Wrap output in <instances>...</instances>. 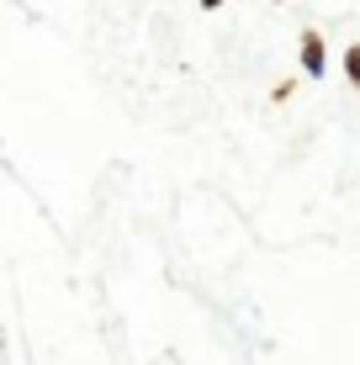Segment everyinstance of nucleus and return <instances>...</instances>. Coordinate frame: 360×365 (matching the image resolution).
Segmentation results:
<instances>
[{"instance_id":"1","label":"nucleus","mask_w":360,"mask_h":365,"mask_svg":"<svg viewBox=\"0 0 360 365\" xmlns=\"http://www.w3.org/2000/svg\"><path fill=\"white\" fill-rule=\"evenodd\" d=\"M324 69H329V53H324V32H313V27H307V32H302V74H313V80H318Z\"/></svg>"},{"instance_id":"2","label":"nucleus","mask_w":360,"mask_h":365,"mask_svg":"<svg viewBox=\"0 0 360 365\" xmlns=\"http://www.w3.org/2000/svg\"><path fill=\"white\" fill-rule=\"evenodd\" d=\"M344 80H350L355 91H360V43H350V48H344Z\"/></svg>"},{"instance_id":"3","label":"nucleus","mask_w":360,"mask_h":365,"mask_svg":"<svg viewBox=\"0 0 360 365\" xmlns=\"http://www.w3.org/2000/svg\"><path fill=\"white\" fill-rule=\"evenodd\" d=\"M202 6H207V11H217V6H222V0H202Z\"/></svg>"}]
</instances>
